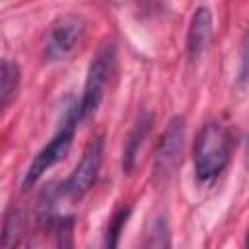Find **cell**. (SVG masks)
Wrapping results in <instances>:
<instances>
[{
    "instance_id": "13",
    "label": "cell",
    "mask_w": 249,
    "mask_h": 249,
    "mask_svg": "<svg viewBox=\"0 0 249 249\" xmlns=\"http://www.w3.org/2000/svg\"><path fill=\"white\" fill-rule=\"evenodd\" d=\"M247 165H249V134H247Z\"/></svg>"
},
{
    "instance_id": "5",
    "label": "cell",
    "mask_w": 249,
    "mask_h": 249,
    "mask_svg": "<svg viewBox=\"0 0 249 249\" xmlns=\"http://www.w3.org/2000/svg\"><path fill=\"white\" fill-rule=\"evenodd\" d=\"M101 158H103V136L97 134L88 142L78 165L68 175V179L60 185L62 193L70 198H82L97 179Z\"/></svg>"
},
{
    "instance_id": "12",
    "label": "cell",
    "mask_w": 249,
    "mask_h": 249,
    "mask_svg": "<svg viewBox=\"0 0 249 249\" xmlns=\"http://www.w3.org/2000/svg\"><path fill=\"white\" fill-rule=\"evenodd\" d=\"M249 82V33L245 37L243 43V51H241V62H239V84Z\"/></svg>"
},
{
    "instance_id": "2",
    "label": "cell",
    "mask_w": 249,
    "mask_h": 249,
    "mask_svg": "<svg viewBox=\"0 0 249 249\" xmlns=\"http://www.w3.org/2000/svg\"><path fill=\"white\" fill-rule=\"evenodd\" d=\"M115 60H117V53H115V45L113 43H105L97 49V53L93 54L88 74H86V84H84V91L82 97L78 101V123L89 119L105 93V88L109 84V78L113 74L115 68Z\"/></svg>"
},
{
    "instance_id": "6",
    "label": "cell",
    "mask_w": 249,
    "mask_h": 249,
    "mask_svg": "<svg viewBox=\"0 0 249 249\" xmlns=\"http://www.w3.org/2000/svg\"><path fill=\"white\" fill-rule=\"evenodd\" d=\"M86 31V23L80 16H62L58 18L47 35L45 43V56L49 60L66 58L82 41Z\"/></svg>"
},
{
    "instance_id": "7",
    "label": "cell",
    "mask_w": 249,
    "mask_h": 249,
    "mask_svg": "<svg viewBox=\"0 0 249 249\" xmlns=\"http://www.w3.org/2000/svg\"><path fill=\"white\" fill-rule=\"evenodd\" d=\"M210 35H212V14L206 6H200L195 10L187 31V54L191 58L202 54L210 43Z\"/></svg>"
},
{
    "instance_id": "4",
    "label": "cell",
    "mask_w": 249,
    "mask_h": 249,
    "mask_svg": "<svg viewBox=\"0 0 249 249\" xmlns=\"http://www.w3.org/2000/svg\"><path fill=\"white\" fill-rule=\"evenodd\" d=\"M185 144V119L175 115L165 124L154 158V179L158 185H167L175 175L177 165L181 161V152Z\"/></svg>"
},
{
    "instance_id": "1",
    "label": "cell",
    "mask_w": 249,
    "mask_h": 249,
    "mask_svg": "<svg viewBox=\"0 0 249 249\" xmlns=\"http://www.w3.org/2000/svg\"><path fill=\"white\" fill-rule=\"evenodd\" d=\"M231 154V136L230 130L220 123H206L193 146V161H195V173L196 179L202 183L212 181L218 177L224 167L230 161Z\"/></svg>"
},
{
    "instance_id": "8",
    "label": "cell",
    "mask_w": 249,
    "mask_h": 249,
    "mask_svg": "<svg viewBox=\"0 0 249 249\" xmlns=\"http://www.w3.org/2000/svg\"><path fill=\"white\" fill-rule=\"evenodd\" d=\"M150 124H152V119H150L148 113H144V115L138 117V121L130 128V132L124 140V148H123V171L124 173H130L134 169L136 156L140 152V146H142L148 130H150Z\"/></svg>"
},
{
    "instance_id": "14",
    "label": "cell",
    "mask_w": 249,
    "mask_h": 249,
    "mask_svg": "<svg viewBox=\"0 0 249 249\" xmlns=\"http://www.w3.org/2000/svg\"><path fill=\"white\" fill-rule=\"evenodd\" d=\"M247 245H249V233H247Z\"/></svg>"
},
{
    "instance_id": "3",
    "label": "cell",
    "mask_w": 249,
    "mask_h": 249,
    "mask_svg": "<svg viewBox=\"0 0 249 249\" xmlns=\"http://www.w3.org/2000/svg\"><path fill=\"white\" fill-rule=\"evenodd\" d=\"M76 124H78V103H74L66 111L60 130L49 140V144H45L37 152V156L29 163V167H27V171L23 175V189L33 187L45 175V171H49L53 165H56L58 161H62L66 158V154H68V150L72 146V140H74Z\"/></svg>"
},
{
    "instance_id": "11",
    "label": "cell",
    "mask_w": 249,
    "mask_h": 249,
    "mask_svg": "<svg viewBox=\"0 0 249 249\" xmlns=\"http://www.w3.org/2000/svg\"><path fill=\"white\" fill-rule=\"evenodd\" d=\"M21 231V212L12 208L8 214H6V220H4V231H2V245L8 247L10 243V235H18Z\"/></svg>"
},
{
    "instance_id": "10",
    "label": "cell",
    "mask_w": 249,
    "mask_h": 249,
    "mask_svg": "<svg viewBox=\"0 0 249 249\" xmlns=\"http://www.w3.org/2000/svg\"><path fill=\"white\" fill-rule=\"evenodd\" d=\"M128 216H130V208H121L113 214V218L109 220V226H107V233H105V245L107 247H117L119 245V237H121V231L124 230L126 222H128Z\"/></svg>"
},
{
    "instance_id": "9",
    "label": "cell",
    "mask_w": 249,
    "mask_h": 249,
    "mask_svg": "<svg viewBox=\"0 0 249 249\" xmlns=\"http://www.w3.org/2000/svg\"><path fill=\"white\" fill-rule=\"evenodd\" d=\"M19 86V66L8 58L0 64V107H8Z\"/></svg>"
}]
</instances>
